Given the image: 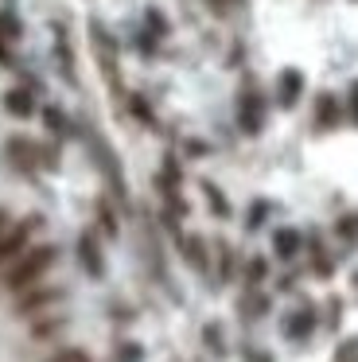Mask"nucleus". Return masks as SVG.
<instances>
[{"label": "nucleus", "mask_w": 358, "mask_h": 362, "mask_svg": "<svg viewBox=\"0 0 358 362\" xmlns=\"http://www.w3.org/2000/svg\"><path fill=\"white\" fill-rule=\"evenodd\" d=\"M82 136H86V148H90V156H93V164H98V172L105 175L109 195H113L121 206H129V187H125V168H121V160H117L113 144H109V141H105V136H101L93 125H82Z\"/></svg>", "instance_id": "nucleus-1"}, {"label": "nucleus", "mask_w": 358, "mask_h": 362, "mask_svg": "<svg viewBox=\"0 0 358 362\" xmlns=\"http://www.w3.org/2000/svg\"><path fill=\"white\" fill-rule=\"evenodd\" d=\"M54 257H59L54 245H31V250H23L20 257L8 265L4 288L8 292H23V288H31V284H39V281H43V273L54 265Z\"/></svg>", "instance_id": "nucleus-2"}, {"label": "nucleus", "mask_w": 358, "mask_h": 362, "mask_svg": "<svg viewBox=\"0 0 358 362\" xmlns=\"http://www.w3.org/2000/svg\"><path fill=\"white\" fill-rule=\"evenodd\" d=\"M90 47H93V59H98V71H101V78H105L109 94H113V102L121 105V102H125V82H121L117 40L105 32V24H98V20H90Z\"/></svg>", "instance_id": "nucleus-3"}, {"label": "nucleus", "mask_w": 358, "mask_h": 362, "mask_svg": "<svg viewBox=\"0 0 358 362\" xmlns=\"http://www.w3.org/2000/svg\"><path fill=\"white\" fill-rule=\"evenodd\" d=\"M39 226H43V218H39V214H31V218L8 226L4 234H0V265H12V261L20 257L23 250H28V238L35 234Z\"/></svg>", "instance_id": "nucleus-4"}, {"label": "nucleus", "mask_w": 358, "mask_h": 362, "mask_svg": "<svg viewBox=\"0 0 358 362\" xmlns=\"http://www.w3.org/2000/svg\"><path fill=\"white\" fill-rule=\"evenodd\" d=\"M238 125H241V133H249V136H257L265 125V102H261V90H257L253 82H246L241 94H238Z\"/></svg>", "instance_id": "nucleus-5"}, {"label": "nucleus", "mask_w": 358, "mask_h": 362, "mask_svg": "<svg viewBox=\"0 0 358 362\" xmlns=\"http://www.w3.org/2000/svg\"><path fill=\"white\" fill-rule=\"evenodd\" d=\"M4 152H8V164H12L16 172H23V175H31V172L43 168V144L28 141V136H12Z\"/></svg>", "instance_id": "nucleus-6"}, {"label": "nucleus", "mask_w": 358, "mask_h": 362, "mask_svg": "<svg viewBox=\"0 0 358 362\" xmlns=\"http://www.w3.org/2000/svg\"><path fill=\"white\" fill-rule=\"evenodd\" d=\"M78 261H82L86 276H93V281L105 276V253H101V242H98L93 230H82V234H78Z\"/></svg>", "instance_id": "nucleus-7"}, {"label": "nucleus", "mask_w": 358, "mask_h": 362, "mask_svg": "<svg viewBox=\"0 0 358 362\" xmlns=\"http://www.w3.org/2000/svg\"><path fill=\"white\" fill-rule=\"evenodd\" d=\"M16 315H35V312H43V308H51L54 300H62V288H23V292H16Z\"/></svg>", "instance_id": "nucleus-8"}, {"label": "nucleus", "mask_w": 358, "mask_h": 362, "mask_svg": "<svg viewBox=\"0 0 358 362\" xmlns=\"http://www.w3.org/2000/svg\"><path fill=\"white\" fill-rule=\"evenodd\" d=\"M316 331V308L311 304H300L296 312H288V320H284V335L292 339V343H304V339Z\"/></svg>", "instance_id": "nucleus-9"}, {"label": "nucleus", "mask_w": 358, "mask_h": 362, "mask_svg": "<svg viewBox=\"0 0 358 362\" xmlns=\"http://www.w3.org/2000/svg\"><path fill=\"white\" fill-rule=\"evenodd\" d=\"M179 250H183L187 265L195 273H210V253H207V238L199 234H179Z\"/></svg>", "instance_id": "nucleus-10"}, {"label": "nucleus", "mask_w": 358, "mask_h": 362, "mask_svg": "<svg viewBox=\"0 0 358 362\" xmlns=\"http://www.w3.org/2000/svg\"><path fill=\"white\" fill-rule=\"evenodd\" d=\"M300 94H304V74L296 71V66H284L280 78H277V102L284 105V110H292V105L300 102Z\"/></svg>", "instance_id": "nucleus-11"}, {"label": "nucleus", "mask_w": 358, "mask_h": 362, "mask_svg": "<svg viewBox=\"0 0 358 362\" xmlns=\"http://www.w3.org/2000/svg\"><path fill=\"white\" fill-rule=\"evenodd\" d=\"M4 110L12 113V117H20V121H28V117H35V94H31V86H12L4 94Z\"/></svg>", "instance_id": "nucleus-12"}, {"label": "nucleus", "mask_w": 358, "mask_h": 362, "mask_svg": "<svg viewBox=\"0 0 358 362\" xmlns=\"http://www.w3.org/2000/svg\"><path fill=\"white\" fill-rule=\"evenodd\" d=\"M300 250H304V238H300V230L284 226V230H277V234H272V253H277L280 261H292Z\"/></svg>", "instance_id": "nucleus-13"}, {"label": "nucleus", "mask_w": 358, "mask_h": 362, "mask_svg": "<svg viewBox=\"0 0 358 362\" xmlns=\"http://www.w3.org/2000/svg\"><path fill=\"white\" fill-rule=\"evenodd\" d=\"M339 117H342L339 98H335V94H319V102H316V129H335V125H339Z\"/></svg>", "instance_id": "nucleus-14"}, {"label": "nucleus", "mask_w": 358, "mask_h": 362, "mask_svg": "<svg viewBox=\"0 0 358 362\" xmlns=\"http://www.w3.org/2000/svg\"><path fill=\"white\" fill-rule=\"evenodd\" d=\"M238 312H241V320H261V315L269 312V296H261V288H246Z\"/></svg>", "instance_id": "nucleus-15"}, {"label": "nucleus", "mask_w": 358, "mask_h": 362, "mask_svg": "<svg viewBox=\"0 0 358 362\" xmlns=\"http://www.w3.org/2000/svg\"><path fill=\"white\" fill-rule=\"evenodd\" d=\"M308 250H311V273H316V276H323V281H327V276L335 273V261H331V253H327L323 245H319V238H316V234H311Z\"/></svg>", "instance_id": "nucleus-16"}, {"label": "nucleus", "mask_w": 358, "mask_h": 362, "mask_svg": "<svg viewBox=\"0 0 358 362\" xmlns=\"http://www.w3.org/2000/svg\"><path fill=\"white\" fill-rule=\"evenodd\" d=\"M214 257H218V284H226L233 276V250L226 238H218L214 242Z\"/></svg>", "instance_id": "nucleus-17"}, {"label": "nucleus", "mask_w": 358, "mask_h": 362, "mask_svg": "<svg viewBox=\"0 0 358 362\" xmlns=\"http://www.w3.org/2000/svg\"><path fill=\"white\" fill-rule=\"evenodd\" d=\"M199 187H202V195H207V203H210V214H214V218H230V203H226L222 191H218L210 180H202Z\"/></svg>", "instance_id": "nucleus-18"}, {"label": "nucleus", "mask_w": 358, "mask_h": 362, "mask_svg": "<svg viewBox=\"0 0 358 362\" xmlns=\"http://www.w3.org/2000/svg\"><path fill=\"white\" fill-rule=\"evenodd\" d=\"M265 276H269V261H265V257H249L246 261V288H261Z\"/></svg>", "instance_id": "nucleus-19"}, {"label": "nucleus", "mask_w": 358, "mask_h": 362, "mask_svg": "<svg viewBox=\"0 0 358 362\" xmlns=\"http://www.w3.org/2000/svg\"><path fill=\"white\" fill-rule=\"evenodd\" d=\"M98 226L105 230L109 238H117V230H121V226H117V214H113V203H109L105 195L98 199Z\"/></svg>", "instance_id": "nucleus-20"}, {"label": "nucleus", "mask_w": 358, "mask_h": 362, "mask_svg": "<svg viewBox=\"0 0 358 362\" xmlns=\"http://www.w3.org/2000/svg\"><path fill=\"white\" fill-rule=\"evenodd\" d=\"M144 358V346L140 343H132V339H125V343H117V351H113V362H140Z\"/></svg>", "instance_id": "nucleus-21"}, {"label": "nucleus", "mask_w": 358, "mask_h": 362, "mask_svg": "<svg viewBox=\"0 0 358 362\" xmlns=\"http://www.w3.org/2000/svg\"><path fill=\"white\" fill-rule=\"evenodd\" d=\"M202 343H207L218 358L226 354V339H222V327H218V323H207V327H202Z\"/></svg>", "instance_id": "nucleus-22"}, {"label": "nucleus", "mask_w": 358, "mask_h": 362, "mask_svg": "<svg viewBox=\"0 0 358 362\" xmlns=\"http://www.w3.org/2000/svg\"><path fill=\"white\" fill-rule=\"evenodd\" d=\"M335 234H339L342 242H358V214H342V218L335 222Z\"/></svg>", "instance_id": "nucleus-23"}, {"label": "nucleus", "mask_w": 358, "mask_h": 362, "mask_svg": "<svg viewBox=\"0 0 358 362\" xmlns=\"http://www.w3.org/2000/svg\"><path fill=\"white\" fill-rule=\"evenodd\" d=\"M331 362H358V335L342 339V343L335 346V358Z\"/></svg>", "instance_id": "nucleus-24"}, {"label": "nucleus", "mask_w": 358, "mask_h": 362, "mask_svg": "<svg viewBox=\"0 0 358 362\" xmlns=\"http://www.w3.org/2000/svg\"><path fill=\"white\" fill-rule=\"evenodd\" d=\"M0 40L4 43L20 40V24H16V16H8V12H0Z\"/></svg>", "instance_id": "nucleus-25"}, {"label": "nucleus", "mask_w": 358, "mask_h": 362, "mask_svg": "<svg viewBox=\"0 0 358 362\" xmlns=\"http://www.w3.org/2000/svg\"><path fill=\"white\" fill-rule=\"evenodd\" d=\"M265 214H269V203H261V199H257V203L249 206V214H246V230H257L265 222Z\"/></svg>", "instance_id": "nucleus-26"}, {"label": "nucleus", "mask_w": 358, "mask_h": 362, "mask_svg": "<svg viewBox=\"0 0 358 362\" xmlns=\"http://www.w3.org/2000/svg\"><path fill=\"white\" fill-rule=\"evenodd\" d=\"M51 362H90V354H86L82 346H67V351H59Z\"/></svg>", "instance_id": "nucleus-27"}, {"label": "nucleus", "mask_w": 358, "mask_h": 362, "mask_svg": "<svg viewBox=\"0 0 358 362\" xmlns=\"http://www.w3.org/2000/svg\"><path fill=\"white\" fill-rule=\"evenodd\" d=\"M339 312H342V300L339 296H331V300H327V327H339Z\"/></svg>", "instance_id": "nucleus-28"}, {"label": "nucleus", "mask_w": 358, "mask_h": 362, "mask_svg": "<svg viewBox=\"0 0 358 362\" xmlns=\"http://www.w3.org/2000/svg\"><path fill=\"white\" fill-rule=\"evenodd\" d=\"M43 117H47V129H51V133H67V121H62L59 110H47Z\"/></svg>", "instance_id": "nucleus-29"}, {"label": "nucleus", "mask_w": 358, "mask_h": 362, "mask_svg": "<svg viewBox=\"0 0 358 362\" xmlns=\"http://www.w3.org/2000/svg\"><path fill=\"white\" fill-rule=\"evenodd\" d=\"M347 117L358 125V82H350V98H347Z\"/></svg>", "instance_id": "nucleus-30"}, {"label": "nucleus", "mask_w": 358, "mask_h": 362, "mask_svg": "<svg viewBox=\"0 0 358 362\" xmlns=\"http://www.w3.org/2000/svg\"><path fill=\"white\" fill-rule=\"evenodd\" d=\"M210 8L218 12V16H226V12H233V8H241V0H207Z\"/></svg>", "instance_id": "nucleus-31"}, {"label": "nucleus", "mask_w": 358, "mask_h": 362, "mask_svg": "<svg viewBox=\"0 0 358 362\" xmlns=\"http://www.w3.org/2000/svg\"><path fill=\"white\" fill-rule=\"evenodd\" d=\"M241 358H246V362H272V354L269 351H257V346H246V351H241Z\"/></svg>", "instance_id": "nucleus-32"}, {"label": "nucleus", "mask_w": 358, "mask_h": 362, "mask_svg": "<svg viewBox=\"0 0 358 362\" xmlns=\"http://www.w3.org/2000/svg\"><path fill=\"white\" fill-rule=\"evenodd\" d=\"M4 230H8V211L0 206V234H4Z\"/></svg>", "instance_id": "nucleus-33"}]
</instances>
